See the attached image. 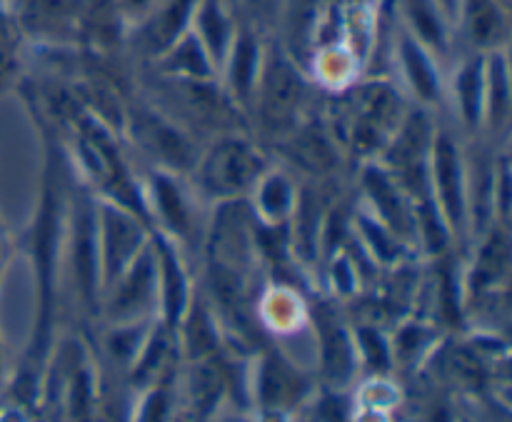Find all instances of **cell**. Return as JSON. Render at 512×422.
<instances>
[{"mask_svg":"<svg viewBox=\"0 0 512 422\" xmlns=\"http://www.w3.org/2000/svg\"><path fill=\"white\" fill-rule=\"evenodd\" d=\"M410 105L393 75L365 73L343 93L325 95L323 113L355 170L380 158Z\"/></svg>","mask_w":512,"mask_h":422,"instance_id":"cell-1","label":"cell"},{"mask_svg":"<svg viewBox=\"0 0 512 422\" xmlns=\"http://www.w3.org/2000/svg\"><path fill=\"white\" fill-rule=\"evenodd\" d=\"M320 93L308 70L295 63L275 35H270L258 88L250 105V130L263 145H275L293 133L320 105Z\"/></svg>","mask_w":512,"mask_h":422,"instance_id":"cell-2","label":"cell"},{"mask_svg":"<svg viewBox=\"0 0 512 422\" xmlns=\"http://www.w3.org/2000/svg\"><path fill=\"white\" fill-rule=\"evenodd\" d=\"M135 88L155 108H160L175 123L183 125L188 133H193L200 143H208L215 135L250 130L248 113L225 93L218 78H165V75H155L143 70L135 78Z\"/></svg>","mask_w":512,"mask_h":422,"instance_id":"cell-3","label":"cell"},{"mask_svg":"<svg viewBox=\"0 0 512 422\" xmlns=\"http://www.w3.org/2000/svg\"><path fill=\"white\" fill-rule=\"evenodd\" d=\"M275 163L268 145L260 143L250 130L223 133L203 143L193 173L188 175L190 188L205 208L245 200L260 175Z\"/></svg>","mask_w":512,"mask_h":422,"instance_id":"cell-4","label":"cell"},{"mask_svg":"<svg viewBox=\"0 0 512 422\" xmlns=\"http://www.w3.org/2000/svg\"><path fill=\"white\" fill-rule=\"evenodd\" d=\"M120 138L130 155L145 160L148 168L183 175V178L193 173L200 150H203V143L193 133L155 108L148 98L138 93V88L130 93L125 103Z\"/></svg>","mask_w":512,"mask_h":422,"instance_id":"cell-5","label":"cell"},{"mask_svg":"<svg viewBox=\"0 0 512 422\" xmlns=\"http://www.w3.org/2000/svg\"><path fill=\"white\" fill-rule=\"evenodd\" d=\"M430 190L453 233L455 248H468L473 240L468 140L443 118H438L433 150H430Z\"/></svg>","mask_w":512,"mask_h":422,"instance_id":"cell-6","label":"cell"},{"mask_svg":"<svg viewBox=\"0 0 512 422\" xmlns=\"http://www.w3.org/2000/svg\"><path fill=\"white\" fill-rule=\"evenodd\" d=\"M140 185H143L150 228L168 235L185 253L193 245L203 248L208 208L200 203L195 190L190 188L188 178L165 173V170L145 168V173L140 175Z\"/></svg>","mask_w":512,"mask_h":422,"instance_id":"cell-7","label":"cell"},{"mask_svg":"<svg viewBox=\"0 0 512 422\" xmlns=\"http://www.w3.org/2000/svg\"><path fill=\"white\" fill-rule=\"evenodd\" d=\"M268 150L280 165L310 183H340L353 170L343 145L338 143L328 118H325L323 100L293 133L270 145Z\"/></svg>","mask_w":512,"mask_h":422,"instance_id":"cell-8","label":"cell"},{"mask_svg":"<svg viewBox=\"0 0 512 422\" xmlns=\"http://www.w3.org/2000/svg\"><path fill=\"white\" fill-rule=\"evenodd\" d=\"M65 260L70 265L85 308L98 310L103 298V270L98 245V198L70 170L68 228H65Z\"/></svg>","mask_w":512,"mask_h":422,"instance_id":"cell-9","label":"cell"},{"mask_svg":"<svg viewBox=\"0 0 512 422\" xmlns=\"http://www.w3.org/2000/svg\"><path fill=\"white\" fill-rule=\"evenodd\" d=\"M393 68L398 73L395 80L410 103L433 110L435 115L448 110V75L443 70V60L435 58L403 25H395Z\"/></svg>","mask_w":512,"mask_h":422,"instance_id":"cell-10","label":"cell"},{"mask_svg":"<svg viewBox=\"0 0 512 422\" xmlns=\"http://www.w3.org/2000/svg\"><path fill=\"white\" fill-rule=\"evenodd\" d=\"M355 198L363 208H368L385 228L393 230L405 245L418 253V220H415V203L398 185V180L378 163L358 165L353 170ZM420 258V255H418Z\"/></svg>","mask_w":512,"mask_h":422,"instance_id":"cell-11","label":"cell"},{"mask_svg":"<svg viewBox=\"0 0 512 422\" xmlns=\"http://www.w3.org/2000/svg\"><path fill=\"white\" fill-rule=\"evenodd\" d=\"M98 198V195H95ZM150 223L133 210L98 198V245L100 270H103V293L150 243Z\"/></svg>","mask_w":512,"mask_h":422,"instance_id":"cell-12","label":"cell"},{"mask_svg":"<svg viewBox=\"0 0 512 422\" xmlns=\"http://www.w3.org/2000/svg\"><path fill=\"white\" fill-rule=\"evenodd\" d=\"M198 0H158L125 30V53L145 68L190 33Z\"/></svg>","mask_w":512,"mask_h":422,"instance_id":"cell-13","label":"cell"},{"mask_svg":"<svg viewBox=\"0 0 512 422\" xmlns=\"http://www.w3.org/2000/svg\"><path fill=\"white\" fill-rule=\"evenodd\" d=\"M270 35L265 33L263 25L253 15H240L238 30L230 43L228 55L220 65L218 80L225 88V93L250 115L255 88H258L260 70L265 63V50H268ZM250 120V118H248Z\"/></svg>","mask_w":512,"mask_h":422,"instance_id":"cell-14","label":"cell"},{"mask_svg":"<svg viewBox=\"0 0 512 422\" xmlns=\"http://www.w3.org/2000/svg\"><path fill=\"white\" fill-rule=\"evenodd\" d=\"M15 20L30 48H78V0H23Z\"/></svg>","mask_w":512,"mask_h":422,"instance_id":"cell-15","label":"cell"},{"mask_svg":"<svg viewBox=\"0 0 512 422\" xmlns=\"http://www.w3.org/2000/svg\"><path fill=\"white\" fill-rule=\"evenodd\" d=\"M448 110L465 140L483 135L485 118V53L468 50L448 75Z\"/></svg>","mask_w":512,"mask_h":422,"instance_id":"cell-16","label":"cell"},{"mask_svg":"<svg viewBox=\"0 0 512 422\" xmlns=\"http://www.w3.org/2000/svg\"><path fill=\"white\" fill-rule=\"evenodd\" d=\"M150 243H153L155 265H158V303L163 325L175 330L195 295L193 283H190L188 253L158 230L150 233Z\"/></svg>","mask_w":512,"mask_h":422,"instance_id":"cell-17","label":"cell"},{"mask_svg":"<svg viewBox=\"0 0 512 422\" xmlns=\"http://www.w3.org/2000/svg\"><path fill=\"white\" fill-rule=\"evenodd\" d=\"M108 313L123 323H135L158 300V265L153 243L105 288Z\"/></svg>","mask_w":512,"mask_h":422,"instance_id":"cell-18","label":"cell"},{"mask_svg":"<svg viewBox=\"0 0 512 422\" xmlns=\"http://www.w3.org/2000/svg\"><path fill=\"white\" fill-rule=\"evenodd\" d=\"M470 248L468 280L473 295L490 293L493 288L503 285L510 273V225L493 223L488 230L473 238Z\"/></svg>","mask_w":512,"mask_h":422,"instance_id":"cell-19","label":"cell"},{"mask_svg":"<svg viewBox=\"0 0 512 422\" xmlns=\"http://www.w3.org/2000/svg\"><path fill=\"white\" fill-rule=\"evenodd\" d=\"M458 33L463 35L468 48L478 53L508 50L510 3L508 0H463Z\"/></svg>","mask_w":512,"mask_h":422,"instance_id":"cell-20","label":"cell"},{"mask_svg":"<svg viewBox=\"0 0 512 422\" xmlns=\"http://www.w3.org/2000/svg\"><path fill=\"white\" fill-rule=\"evenodd\" d=\"M393 10L398 25H403L418 43L445 63V58L453 53L458 30L443 13L438 0H393Z\"/></svg>","mask_w":512,"mask_h":422,"instance_id":"cell-21","label":"cell"},{"mask_svg":"<svg viewBox=\"0 0 512 422\" xmlns=\"http://www.w3.org/2000/svg\"><path fill=\"white\" fill-rule=\"evenodd\" d=\"M80 50L100 55L125 53L128 23L120 10V0H78Z\"/></svg>","mask_w":512,"mask_h":422,"instance_id":"cell-22","label":"cell"},{"mask_svg":"<svg viewBox=\"0 0 512 422\" xmlns=\"http://www.w3.org/2000/svg\"><path fill=\"white\" fill-rule=\"evenodd\" d=\"M300 195V178L275 160L255 188L250 190L248 200L255 220L263 225H288L295 213Z\"/></svg>","mask_w":512,"mask_h":422,"instance_id":"cell-23","label":"cell"},{"mask_svg":"<svg viewBox=\"0 0 512 422\" xmlns=\"http://www.w3.org/2000/svg\"><path fill=\"white\" fill-rule=\"evenodd\" d=\"M512 120V85L508 50L485 53V118L483 135L478 140L508 143Z\"/></svg>","mask_w":512,"mask_h":422,"instance_id":"cell-24","label":"cell"},{"mask_svg":"<svg viewBox=\"0 0 512 422\" xmlns=\"http://www.w3.org/2000/svg\"><path fill=\"white\" fill-rule=\"evenodd\" d=\"M350 233H353V240L358 243V248L373 260V265L378 270H393L398 265L408 263V260L418 258V253L410 245H405L393 230L385 228L368 208H363L358 203V198H355Z\"/></svg>","mask_w":512,"mask_h":422,"instance_id":"cell-25","label":"cell"},{"mask_svg":"<svg viewBox=\"0 0 512 422\" xmlns=\"http://www.w3.org/2000/svg\"><path fill=\"white\" fill-rule=\"evenodd\" d=\"M280 33L275 35L285 53L308 70L315 50L325 0H280Z\"/></svg>","mask_w":512,"mask_h":422,"instance_id":"cell-26","label":"cell"},{"mask_svg":"<svg viewBox=\"0 0 512 422\" xmlns=\"http://www.w3.org/2000/svg\"><path fill=\"white\" fill-rule=\"evenodd\" d=\"M240 15H243V10L235 5V0H198V5H195L190 30L200 40V45L208 50L210 60L215 63L218 73L225 55H228L230 43L235 38Z\"/></svg>","mask_w":512,"mask_h":422,"instance_id":"cell-27","label":"cell"},{"mask_svg":"<svg viewBox=\"0 0 512 422\" xmlns=\"http://www.w3.org/2000/svg\"><path fill=\"white\" fill-rule=\"evenodd\" d=\"M310 383L280 353H268L258 373V403L265 413H283L295 408L308 395Z\"/></svg>","mask_w":512,"mask_h":422,"instance_id":"cell-28","label":"cell"},{"mask_svg":"<svg viewBox=\"0 0 512 422\" xmlns=\"http://www.w3.org/2000/svg\"><path fill=\"white\" fill-rule=\"evenodd\" d=\"M315 323H318L320 343H323V373L333 388H340L355 373V340L330 305L315 308Z\"/></svg>","mask_w":512,"mask_h":422,"instance_id":"cell-29","label":"cell"},{"mask_svg":"<svg viewBox=\"0 0 512 422\" xmlns=\"http://www.w3.org/2000/svg\"><path fill=\"white\" fill-rule=\"evenodd\" d=\"M140 70H148V73L165 75V78H185V80H213L218 78V68L210 60L208 50L200 45V40L195 38V33L190 30L188 35L178 40L173 48L165 55H160L155 63L145 65Z\"/></svg>","mask_w":512,"mask_h":422,"instance_id":"cell-30","label":"cell"},{"mask_svg":"<svg viewBox=\"0 0 512 422\" xmlns=\"http://www.w3.org/2000/svg\"><path fill=\"white\" fill-rule=\"evenodd\" d=\"M25 45H28V40H25L13 10L0 0V98L15 93L28 75Z\"/></svg>","mask_w":512,"mask_h":422,"instance_id":"cell-31","label":"cell"},{"mask_svg":"<svg viewBox=\"0 0 512 422\" xmlns=\"http://www.w3.org/2000/svg\"><path fill=\"white\" fill-rule=\"evenodd\" d=\"M178 328H183L185 348H188V355L193 363L213 358L218 353V328H215L208 305L198 295H193Z\"/></svg>","mask_w":512,"mask_h":422,"instance_id":"cell-32","label":"cell"},{"mask_svg":"<svg viewBox=\"0 0 512 422\" xmlns=\"http://www.w3.org/2000/svg\"><path fill=\"white\" fill-rule=\"evenodd\" d=\"M355 343H358L360 353L368 360L370 368L375 373H385L390 368V360H393V350H390L388 340L380 335L378 328H360L355 330Z\"/></svg>","mask_w":512,"mask_h":422,"instance_id":"cell-33","label":"cell"},{"mask_svg":"<svg viewBox=\"0 0 512 422\" xmlns=\"http://www.w3.org/2000/svg\"><path fill=\"white\" fill-rule=\"evenodd\" d=\"M170 418V395L165 385L150 388L145 395L143 405H140L138 422H168Z\"/></svg>","mask_w":512,"mask_h":422,"instance_id":"cell-34","label":"cell"},{"mask_svg":"<svg viewBox=\"0 0 512 422\" xmlns=\"http://www.w3.org/2000/svg\"><path fill=\"white\" fill-rule=\"evenodd\" d=\"M320 420L325 422H348V405L338 398V395H330L323 405H320Z\"/></svg>","mask_w":512,"mask_h":422,"instance_id":"cell-35","label":"cell"},{"mask_svg":"<svg viewBox=\"0 0 512 422\" xmlns=\"http://www.w3.org/2000/svg\"><path fill=\"white\" fill-rule=\"evenodd\" d=\"M155 3H158V0H120V10H123L125 23H135V20H138L140 15L148 13Z\"/></svg>","mask_w":512,"mask_h":422,"instance_id":"cell-36","label":"cell"},{"mask_svg":"<svg viewBox=\"0 0 512 422\" xmlns=\"http://www.w3.org/2000/svg\"><path fill=\"white\" fill-rule=\"evenodd\" d=\"M10 253H13V235H10L8 225H5L3 213H0V280H3L5 268H8Z\"/></svg>","mask_w":512,"mask_h":422,"instance_id":"cell-37","label":"cell"},{"mask_svg":"<svg viewBox=\"0 0 512 422\" xmlns=\"http://www.w3.org/2000/svg\"><path fill=\"white\" fill-rule=\"evenodd\" d=\"M460 3H463V0H438V5L440 8H443V13L448 15L450 20H453V25H455V30H458V18H460Z\"/></svg>","mask_w":512,"mask_h":422,"instance_id":"cell-38","label":"cell"},{"mask_svg":"<svg viewBox=\"0 0 512 422\" xmlns=\"http://www.w3.org/2000/svg\"><path fill=\"white\" fill-rule=\"evenodd\" d=\"M218 422H250V420H245L243 415H225V418H220Z\"/></svg>","mask_w":512,"mask_h":422,"instance_id":"cell-39","label":"cell"},{"mask_svg":"<svg viewBox=\"0 0 512 422\" xmlns=\"http://www.w3.org/2000/svg\"><path fill=\"white\" fill-rule=\"evenodd\" d=\"M3 3L8 5V8H15V5H20V3H23V0H3Z\"/></svg>","mask_w":512,"mask_h":422,"instance_id":"cell-40","label":"cell"},{"mask_svg":"<svg viewBox=\"0 0 512 422\" xmlns=\"http://www.w3.org/2000/svg\"><path fill=\"white\" fill-rule=\"evenodd\" d=\"M250 3H258V5L263 3V5H265V3H273V0H250Z\"/></svg>","mask_w":512,"mask_h":422,"instance_id":"cell-41","label":"cell"},{"mask_svg":"<svg viewBox=\"0 0 512 422\" xmlns=\"http://www.w3.org/2000/svg\"><path fill=\"white\" fill-rule=\"evenodd\" d=\"M0 370H3V360H0Z\"/></svg>","mask_w":512,"mask_h":422,"instance_id":"cell-42","label":"cell"}]
</instances>
